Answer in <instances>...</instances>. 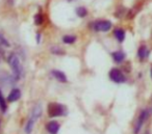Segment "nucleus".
<instances>
[{"mask_svg": "<svg viewBox=\"0 0 152 134\" xmlns=\"http://www.w3.org/2000/svg\"><path fill=\"white\" fill-rule=\"evenodd\" d=\"M42 111H43L42 105H41L40 103L37 104L36 106L34 107V109H32V111H31V114H30L29 119H28L27 123H26V126H25V132L27 134L31 133L36 122L38 121V119H40L41 115H42Z\"/></svg>", "mask_w": 152, "mask_h": 134, "instance_id": "1", "label": "nucleus"}, {"mask_svg": "<svg viewBox=\"0 0 152 134\" xmlns=\"http://www.w3.org/2000/svg\"><path fill=\"white\" fill-rule=\"evenodd\" d=\"M48 115L50 117H63V115L67 114V108L64 105L59 104V103H50L48 105Z\"/></svg>", "mask_w": 152, "mask_h": 134, "instance_id": "2", "label": "nucleus"}, {"mask_svg": "<svg viewBox=\"0 0 152 134\" xmlns=\"http://www.w3.org/2000/svg\"><path fill=\"white\" fill-rule=\"evenodd\" d=\"M9 63L11 66L12 70H13V73L15 75L16 79H20L23 73V70H22V66L20 63V60L18 58V56L16 54H11L9 56Z\"/></svg>", "mask_w": 152, "mask_h": 134, "instance_id": "3", "label": "nucleus"}, {"mask_svg": "<svg viewBox=\"0 0 152 134\" xmlns=\"http://www.w3.org/2000/svg\"><path fill=\"white\" fill-rule=\"evenodd\" d=\"M150 115V110L148 109H144L141 113H140L139 117H137V121L135 123V127H134V134H137L140 131H141L142 127H143L144 123L146 122V119L149 117Z\"/></svg>", "mask_w": 152, "mask_h": 134, "instance_id": "4", "label": "nucleus"}, {"mask_svg": "<svg viewBox=\"0 0 152 134\" xmlns=\"http://www.w3.org/2000/svg\"><path fill=\"white\" fill-rule=\"evenodd\" d=\"M110 80H113L116 83H123L126 81V77L122 73V71H120L119 69H112L110 71Z\"/></svg>", "mask_w": 152, "mask_h": 134, "instance_id": "5", "label": "nucleus"}, {"mask_svg": "<svg viewBox=\"0 0 152 134\" xmlns=\"http://www.w3.org/2000/svg\"><path fill=\"white\" fill-rule=\"evenodd\" d=\"M93 28L96 31H108L112 28V23L106 20H101V21H97L93 24Z\"/></svg>", "mask_w": 152, "mask_h": 134, "instance_id": "6", "label": "nucleus"}, {"mask_svg": "<svg viewBox=\"0 0 152 134\" xmlns=\"http://www.w3.org/2000/svg\"><path fill=\"white\" fill-rule=\"evenodd\" d=\"M59 124L55 121H52V122H49L48 124L46 125V129L47 131L49 132L50 134H57V132L59 131Z\"/></svg>", "mask_w": 152, "mask_h": 134, "instance_id": "7", "label": "nucleus"}, {"mask_svg": "<svg viewBox=\"0 0 152 134\" xmlns=\"http://www.w3.org/2000/svg\"><path fill=\"white\" fill-rule=\"evenodd\" d=\"M20 97H21V92L18 88H14L12 90V92H10L9 97H7V101L9 102H15V101L19 100Z\"/></svg>", "mask_w": 152, "mask_h": 134, "instance_id": "8", "label": "nucleus"}, {"mask_svg": "<svg viewBox=\"0 0 152 134\" xmlns=\"http://www.w3.org/2000/svg\"><path fill=\"white\" fill-rule=\"evenodd\" d=\"M52 75L53 77L55 78V79H57L59 82H67V76H66V74L64 73V72L61 71H57V70H54V71H52Z\"/></svg>", "mask_w": 152, "mask_h": 134, "instance_id": "9", "label": "nucleus"}, {"mask_svg": "<svg viewBox=\"0 0 152 134\" xmlns=\"http://www.w3.org/2000/svg\"><path fill=\"white\" fill-rule=\"evenodd\" d=\"M112 56L116 63H120L125 59V53L123 52V51H116V52L112 53Z\"/></svg>", "mask_w": 152, "mask_h": 134, "instance_id": "10", "label": "nucleus"}, {"mask_svg": "<svg viewBox=\"0 0 152 134\" xmlns=\"http://www.w3.org/2000/svg\"><path fill=\"white\" fill-rule=\"evenodd\" d=\"M137 55L141 59H145L149 56V50L147 49L146 46H141L139 48V51H137Z\"/></svg>", "mask_w": 152, "mask_h": 134, "instance_id": "11", "label": "nucleus"}, {"mask_svg": "<svg viewBox=\"0 0 152 134\" xmlns=\"http://www.w3.org/2000/svg\"><path fill=\"white\" fill-rule=\"evenodd\" d=\"M114 36H116L119 42H123L125 39V31L123 29H116L114 31Z\"/></svg>", "mask_w": 152, "mask_h": 134, "instance_id": "12", "label": "nucleus"}, {"mask_svg": "<svg viewBox=\"0 0 152 134\" xmlns=\"http://www.w3.org/2000/svg\"><path fill=\"white\" fill-rule=\"evenodd\" d=\"M87 14H88V11L86 7H78V9H76V15L78 16V17L83 18L87 16Z\"/></svg>", "mask_w": 152, "mask_h": 134, "instance_id": "13", "label": "nucleus"}, {"mask_svg": "<svg viewBox=\"0 0 152 134\" xmlns=\"http://www.w3.org/2000/svg\"><path fill=\"white\" fill-rule=\"evenodd\" d=\"M75 41H76L75 36H65L63 38V42L65 44H73Z\"/></svg>", "mask_w": 152, "mask_h": 134, "instance_id": "14", "label": "nucleus"}, {"mask_svg": "<svg viewBox=\"0 0 152 134\" xmlns=\"http://www.w3.org/2000/svg\"><path fill=\"white\" fill-rule=\"evenodd\" d=\"M0 107H1V110H2L3 112L7 111V101L4 100L1 92H0Z\"/></svg>", "mask_w": 152, "mask_h": 134, "instance_id": "15", "label": "nucleus"}, {"mask_svg": "<svg viewBox=\"0 0 152 134\" xmlns=\"http://www.w3.org/2000/svg\"><path fill=\"white\" fill-rule=\"evenodd\" d=\"M43 21H44V19H43V16L41 14H38V15L34 16V23L37 25H41L43 23Z\"/></svg>", "mask_w": 152, "mask_h": 134, "instance_id": "16", "label": "nucleus"}, {"mask_svg": "<svg viewBox=\"0 0 152 134\" xmlns=\"http://www.w3.org/2000/svg\"><path fill=\"white\" fill-rule=\"evenodd\" d=\"M0 45H3V46H7V47L10 46L9 42H7V41L3 38V36H1V34H0Z\"/></svg>", "mask_w": 152, "mask_h": 134, "instance_id": "17", "label": "nucleus"}, {"mask_svg": "<svg viewBox=\"0 0 152 134\" xmlns=\"http://www.w3.org/2000/svg\"><path fill=\"white\" fill-rule=\"evenodd\" d=\"M52 53H55V54H64V51H61V49H55V48H52Z\"/></svg>", "mask_w": 152, "mask_h": 134, "instance_id": "18", "label": "nucleus"}, {"mask_svg": "<svg viewBox=\"0 0 152 134\" xmlns=\"http://www.w3.org/2000/svg\"><path fill=\"white\" fill-rule=\"evenodd\" d=\"M151 78H152V68H151Z\"/></svg>", "mask_w": 152, "mask_h": 134, "instance_id": "19", "label": "nucleus"}, {"mask_svg": "<svg viewBox=\"0 0 152 134\" xmlns=\"http://www.w3.org/2000/svg\"><path fill=\"white\" fill-rule=\"evenodd\" d=\"M0 46H1V45H0ZM0 52H1V48H0Z\"/></svg>", "mask_w": 152, "mask_h": 134, "instance_id": "20", "label": "nucleus"}, {"mask_svg": "<svg viewBox=\"0 0 152 134\" xmlns=\"http://www.w3.org/2000/svg\"><path fill=\"white\" fill-rule=\"evenodd\" d=\"M146 134H149V133H148V132H146Z\"/></svg>", "mask_w": 152, "mask_h": 134, "instance_id": "21", "label": "nucleus"}]
</instances>
